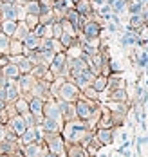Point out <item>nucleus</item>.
<instances>
[{"label": "nucleus", "instance_id": "obj_1", "mask_svg": "<svg viewBox=\"0 0 148 157\" xmlns=\"http://www.w3.org/2000/svg\"><path fill=\"white\" fill-rule=\"evenodd\" d=\"M89 126H87V121H82V119H72V121H63V126H62V136L65 143H82V139L87 136Z\"/></svg>", "mask_w": 148, "mask_h": 157}, {"label": "nucleus", "instance_id": "obj_2", "mask_svg": "<svg viewBox=\"0 0 148 157\" xmlns=\"http://www.w3.org/2000/svg\"><path fill=\"white\" fill-rule=\"evenodd\" d=\"M103 29H105V24H103V22H99V20H87V22L83 24V27H82L80 38L85 40V42H89L90 45L99 47Z\"/></svg>", "mask_w": 148, "mask_h": 157}, {"label": "nucleus", "instance_id": "obj_3", "mask_svg": "<svg viewBox=\"0 0 148 157\" xmlns=\"http://www.w3.org/2000/svg\"><path fill=\"white\" fill-rule=\"evenodd\" d=\"M74 107H76V117L82 121H89L92 116L99 114V101L87 99L83 94L74 101Z\"/></svg>", "mask_w": 148, "mask_h": 157}, {"label": "nucleus", "instance_id": "obj_4", "mask_svg": "<svg viewBox=\"0 0 148 157\" xmlns=\"http://www.w3.org/2000/svg\"><path fill=\"white\" fill-rule=\"evenodd\" d=\"M49 71L56 76V78H67L69 79V56H67L65 51L54 54V60L49 63Z\"/></svg>", "mask_w": 148, "mask_h": 157}, {"label": "nucleus", "instance_id": "obj_5", "mask_svg": "<svg viewBox=\"0 0 148 157\" xmlns=\"http://www.w3.org/2000/svg\"><path fill=\"white\" fill-rule=\"evenodd\" d=\"M44 144H45V148L49 150V152H54V154H60V155H65V146L67 143L63 139V136H62V132H58V134H44Z\"/></svg>", "mask_w": 148, "mask_h": 157}, {"label": "nucleus", "instance_id": "obj_6", "mask_svg": "<svg viewBox=\"0 0 148 157\" xmlns=\"http://www.w3.org/2000/svg\"><path fill=\"white\" fill-rule=\"evenodd\" d=\"M80 96H82V90L76 87V83H74L72 79H63V83H62L60 89H58L56 98H60V99H63V101H69V103H74Z\"/></svg>", "mask_w": 148, "mask_h": 157}, {"label": "nucleus", "instance_id": "obj_7", "mask_svg": "<svg viewBox=\"0 0 148 157\" xmlns=\"http://www.w3.org/2000/svg\"><path fill=\"white\" fill-rule=\"evenodd\" d=\"M0 18L2 20H24L25 18V9L24 6L17 4H2L0 7Z\"/></svg>", "mask_w": 148, "mask_h": 157}, {"label": "nucleus", "instance_id": "obj_8", "mask_svg": "<svg viewBox=\"0 0 148 157\" xmlns=\"http://www.w3.org/2000/svg\"><path fill=\"white\" fill-rule=\"evenodd\" d=\"M44 132L40 130V126H36V125H33V126H27L25 128V132L18 137V143L24 146V144H31V143H42L44 139Z\"/></svg>", "mask_w": 148, "mask_h": 157}, {"label": "nucleus", "instance_id": "obj_9", "mask_svg": "<svg viewBox=\"0 0 148 157\" xmlns=\"http://www.w3.org/2000/svg\"><path fill=\"white\" fill-rule=\"evenodd\" d=\"M116 134H117V128H96L94 130V136H96V139H98L103 146H108V144H112L116 139Z\"/></svg>", "mask_w": 148, "mask_h": 157}, {"label": "nucleus", "instance_id": "obj_10", "mask_svg": "<svg viewBox=\"0 0 148 157\" xmlns=\"http://www.w3.org/2000/svg\"><path fill=\"white\" fill-rule=\"evenodd\" d=\"M7 130L9 132H13V134H17L18 137L25 132V128H27V123H25V119H24V116L22 114H17L15 117H11V119H7Z\"/></svg>", "mask_w": 148, "mask_h": 157}, {"label": "nucleus", "instance_id": "obj_11", "mask_svg": "<svg viewBox=\"0 0 148 157\" xmlns=\"http://www.w3.org/2000/svg\"><path fill=\"white\" fill-rule=\"evenodd\" d=\"M89 69V63L83 60L82 56L78 58H69V79L76 78L78 74H82L83 71Z\"/></svg>", "mask_w": 148, "mask_h": 157}, {"label": "nucleus", "instance_id": "obj_12", "mask_svg": "<svg viewBox=\"0 0 148 157\" xmlns=\"http://www.w3.org/2000/svg\"><path fill=\"white\" fill-rule=\"evenodd\" d=\"M44 117H51V119L63 121L62 112H60V107H58V103H56L54 98H49V99L44 103Z\"/></svg>", "mask_w": 148, "mask_h": 157}, {"label": "nucleus", "instance_id": "obj_13", "mask_svg": "<svg viewBox=\"0 0 148 157\" xmlns=\"http://www.w3.org/2000/svg\"><path fill=\"white\" fill-rule=\"evenodd\" d=\"M63 18H67L70 24H72V27L76 29V33H78V36H80V33H82V27H83V24L87 22V16H83L80 15L74 7H70V9H67V13Z\"/></svg>", "mask_w": 148, "mask_h": 157}, {"label": "nucleus", "instance_id": "obj_14", "mask_svg": "<svg viewBox=\"0 0 148 157\" xmlns=\"http://www.w3.org/2000/svg\"><path fill=\"white\" fill-rule=\"evenodd\" d=\"M38 126H40V130H42L44 134H58V132H62L63 121L51 119V117H44V121H42Z\"/></svg>", "mask_w": 148, "mask_h": 157}, {"label": "nucleus", "instance_id": "obj_15", "mask_svg": "<svg viewBox=\"0 0 148 157\" xmlns=\"http://www.w3.org/2000/svg\"><path fill=\"white\" fill-rule=\"evenodd\" d=\"M34 83H36V78H34L33 74H20L17 79V85L22 94H31Z\"/></svg>", "mask_w": 148, "mask_h": 157}, {"label": "nucleus", "instance_id": "obj_16", "mask_svg": "<svg viewBox=\"0 0 148 157\" xmlns=\"http://www.w3.org/2000/svg\"><path fill=\"white\" fill-rule=\"evenodd\" d=\"M94 78H96V74H94L90 69H87V71H83L82 74H78L76 78H72V81L76 83V87H78L80 90H85L87 87L92 85V79Z\"/></svg>", "mask_w": 148, "mask_h": 157}, {"label": "nucleus", "instance_id": "obj_17", "mask_svg": "<svg viewBox=\"0 0 148 157\" xmlns=\"http://www.w3.org/2000/svg\"><path fill=\"white\" fill-rule=\"evenodd\" d=\"M99 119L96 128H114V119H112V112L107 109V105H99Z\"/></svg>", "mask_w": 148, "mask_h": 157}, {"label": "nucleus", "instance_id": "obj_18", "mask_svg": "<svg viewBox=\"0 0 148 157\" xmlns=\"http://www.w3.org/2000/svg\"><path fill=\"white\" fill-rule=\"evenodd\" d=\"M4 98H6V101L7 103H13V101H17L18 98L22 96V92H20V89H18L17 81L15 79H9V83L6 85V89H4Z\"/></svg>", "mask_w": 148, "mask_h": 157}, {"label": "nucleus", "instance_id": "obj_19", "mask_svg": "<svg viewBox=\"0 0 148 157\" xmlns=\"http://www.w3.org/2000/svg\"><path fill=\"white\" fill-rule=\"evenodd\" d=\"M65 157H90V154L87 152V148H83L78 143H67Z\"/></svg>", "mask_w": 148, "mask_h": 157}, {"label": "nucleus", "instance_id": "obj_20", "mask_svg": "<svg viewBox=\"0 0 148 157\" xmlns=\"http://www.w3.org/2000/svg\"><path fill=\"white\" fill-rule=\"evenodd\" d=\"M45 144L44 143H31V144H24L22 146V154L24 157H40L44 152Z\"/></svg>", "mask_w": 148, "mask_h": 157}, {"label": "nucleus", "instance_id": "obj_21", "mask_svg": "<svg viewBox=\"0 0 148 157\" xmlns=\"http://www.w3.org/2000/svg\"><path fill=\"white\" fill-rule=\"evenodd\" d=\"M74 9L83 16H89L92 11H96V6H94V2L92 0H80V2H76L74 4Z\"/></svg>", "mask_w": 148, "mask_h": 157}, {"label": "nucleus", "instance_id": "obj_22", "mask_svg": "<svg viewBox=\"0 0 148 157\" xmlns=\"http://www.w3.org/2000/svg\"><path fill=\"white\" fill-rule=\"evenodd\" d=\"M114 89H127V81L123 79L121 74H110L108 76L107 90H114Z\"/></svg>", "mask_w": 148, "mask_h": 157}, {"label": "nucleus", "instance_id": "obj_23", "mask_svg": "<svg viewBox=\"0 0 148 157\" xmlns=\"http://www.w3.org/2000/svg\"><path fill=\"white\" fill-rule=\"evenodd\" d=\"M2 74H4L7 79H15V81H17L18 76H20V69H18L17 63H11V62H9L6 67H2Z\"/></svg>", "mask_w": 148, "mask_h": 157}, {"label": "nucleus", "instance_id": "obj_24", "mask_svg": "<svg viewBox=\"0 0 148 157\" xmlns=\"http://www.w3.org/2000/svg\"><path fill=\"white\" fill-rule=\"evenodd\" d=\"M17 25H18L17 20H0V31L4 34H7L9 38H13V34L17 31Z\"/></svg>", "mask_w": 148, "mask_h": 157}, {"label": "nucleus", "instance_id": "obj_25", "mask_svg": "<svg viewBox=\"0 0 148 157\" xmlns=\"http://www.w3.org/2000/svg\"><path fill=\"white\" fill-rule=\"evenodd\" d=\"M40 40H42V38H38V36L31 31L25 38H24V42H22V44H24V49H27V51H34V49H38L40 47Z\"/></svg>", "mask_w": 148, "mask_h": 157}, {"label": "nucleus", "instance_id": "obj_26", "mask_svg": "<svg viewBox=\"0 0 148 157\" xmlns=\"http://www.w3.org/2000/svg\"><path fill=\"white\" fill-rule=\"evenodd\" d=\"M143 25H145V18H143V15L139 13V15H130V18H128V24H127V27H125V29H134V31H139Z\"/></svg>", "mask_w": 148, "mask_h": 157}, {"label": "nucleus", "instance_id": "obj_27", "mask_svg": "<svg viewBox=\"0 0 148 157\" xmlns=\"http://www.w3.org/2000/svg\"><path fill=\"white\" fill-rule=\"evenodd\" d=\"M107 83H108V78H107V76H103V74H98L96 78L92 79V85H90V87L101 94V92H105V90H107Z\"/></svg>", "mask_w": 148, "mask_h": 157}, {"label": "nucleus", "instance_id": "obj_28", "mask_svg": "<svg viewBox=\"0 0 148 157\" xmlns=\"http://www.w3.org/2000/svg\"><path fill=\"white\" fill-rule=\"evenodd\" d=\"M29 33H31V29L27 27V24H25L24 20H18L17 31H15V34H13V38H17V40H20V42H24V38H25Z\"/></svg>", "mask_w": 148, "mask_h": 157}, {"label": "nucleus", "instance_id": "obj_29", "mask_svg": "<svg viewBox=\"0 0 148 157\" xmlns=\"http://www.w3.org/2000/svg\"><path fill=\"white\" fill-rule=\"evenodd\" d=\"M24 9H25V15H40V11H42V4L38 2V0H27L25 2V6H24Z\"/></svg>", "mask_w": 148, "mask_h": 157}, {"label": "nucleus", "instance_id": "obj_30", "mask_svg": "<svg viewBox=\"0 0 148 157\" xmlns=\"http://www.w3.org/2000/svg\"><path fill=\"white\" fill-rule=\"evenodd\" d=\"M13 105H15V109H17L18 114H27L29 112V99L25 98V96H20L17 101H13Z\"/></svg>", "mask_w": 148, "mask_h": 157}, {"label": "nucleus", "instance_id": "obj_31", "mask_svg": "<svg viewBox=\"0 0 148 157\" xmlns=\"http://www.w3.org/2000/svg\"><path fill=\"white\" fill-rule=\"evenodd\" d=\"M49 71V65L45 62H40V63H36L33 67V71H31V74H33L36 79H42L44 76H45V72Z\"/></svg>", "mask_w": 148, "mask_h": 157}, {"label": "nucleus", "instance_id": "obj_32", "mask_svg": "<svg viewBox=\"0 0 148 157\" xmlns=\"http://www.w3.org/2000/svg\"><path fill=\"white\" fill-rule=\"evenodd\" d=\"M78 38H80V36H72V34H69V33H62V36H60L58 40H60V44H62L63 51H67L72 44H76V42H78Z\"/></svg>", "mask_w": 148, "mask_h": 157}, {"label": "nucleus", "instance_id": "obj_33", "mask_svg": "<svg viewBox=\"0 0 148 157\" xmlns=\"http://www.w3.org/2000/svg\"><path fill=\"white\" fill-rule=\"evenodd\" d=\"M112 7V13L114 15H125L127 13V7H128V2L127 0H114V4L110 6Z\"/></svg>", "mask_w": 148, "mask_h": 157}, {"label": "nucleus", "instance_id": "obj_34", "mask_svg": "<svg viewBox=\"0 0 148 157\" xmlns=\"http://www.w3.org/2000/svg\"><path fill=\"white\" fill-rule=\"evenodd\" d=\"M34 63L27 58V56H24L22 58V62L18 63V69H20V74H31V71H33Z\"/></svg>", "mask_w": 148, "mask_h": 157}, {"label": "nucleus", "instance_id": "obj_35", "mask_svg": "<svg viewBox=\"0 0 148 157\" xmlns=\"http://www.w3.org/2000/svg\"><path fill=\"white\" fill-rule=\"evenodd\" d=\"M24 52V44L17 40V38H11V42H9V56H13V54H22Z\"/></svg>", "mask_w": 148, "mask_h": 157}, {"label": "nucleus", "instance_id": "obj_36", "mask_svg": "<svg viewBox=\"0 0 148 157\" xmlns=\"http://www.w3.org/2000/svg\"><path fill=\"white\" fill-rule=\"evenodd\" d=\"M143 9H145L143 2H139V0H134V2H128L127 13H128V15H139V13H143Z\"/></svg>", "mask_w": 148, "mask_h": 157}, {"label": "nucleus", "instance_id": "obj_37", "mask_svg": "<svg viewBox=\"0 0 148 157\" xmlns=\"http://www.w3.org/2000/svg\"><path fill=\"white\" fill-rule=\"evenodd\" d=\"M9 42L11 38L0 31V54H9Z\"/></svg>", "mask_w": 148, "mask_h": 157}, {"label": "nucleus", "instance_id": "obj_38", "mask_svg": "<svg viewBox=\"0 0 148 157\" xmlns=\"http://www.w3.org/2000/svg\"><path fill=\"white\" fill-rule=\"evenodd\" d=\"M67 56L69 58H78V56H82V45H80V38H78V42L76 44H72L70 47L65 51Z\"/></svg>", "mask_w": 148, "mask_h": 157}, {"label": "nucleus", "instance_id": "obj_39", "mask_svg": "<svg viewBox=\"0 0 148 157\" xmlns=\"http://www.w3.org/2000/svg\"><path fill=\"white\" fill-rule=\"evenodd\" d=\"M82 94L87 98V99H92V101H99L101 99V94H99L98 90H94L92 87H87L85 90H82Z\"/></svg>", "mask_w": 148, "mask_h": 157}, {"label": "nucleus", "instance_id": "obj_40", "mask_svg": "<svg viewBox=\"0 0 148 157\" xmlns=\"http://www.w3.org/2000/svg\"><path fill=\"white\" fill-rule=\"evenodd\" d=\"M51 27H52V38H60L62 36V33H63V27H62V22L60 20H54L52 24H51Z\"/></svg>", "mask_w": 148, "mask_h": 157}, {"label": "nucleus", "instance_id": "obj_41", "mask_svg": "<svg viewBox=\"0 0 148 157\" xmlns=\"http://www.w3.org/2000/svg\"><path fill=\"white\" fill-rule=\"evenodd\" d=\"M24 22H25V24H27V27H29V29L33 31L34 27H36V25L40 24V18H38L36 15H25V18H24Z\"/></svg>", "mask_w": 148, "mask_h": 157}, {"label": "nucleus", "instance_id": "obj_42", "mask_svg": "<svg viewBox=\"0 0 148 157\" xmlns=\"http://www.w3.org/2000/svg\"><path fill=\"white\" fill-rule=\"evenodd\" d=\"M108 67H110V74H123V65L116 60H108Z\"/></svg>", "mask_w": 148, "mask_h": 157}, {"label": "nucleus", "instance_id": "obj_43", "mask_svg": "<svg viewBox=\"0 0 148 157\" xmlns=\"http://www.w3.org/2000/svg\"><path fill=\"white\" fill-rule=\"evenodd\" d=\"M60 22H62V27H63V33H69V34H72V36H78V33L76 29L72 27V24L67 20V18H60Z\"/></svg>", "mask_w": 148, "mask_h": 157}, {"label": "nucleus", "instance_id": "obj_44", "mask_svg": "<svg viewBox=\"0 0 148 157\" xmlns=\"http://www.w3.org/2000/svg\"><path fill=\"white\" fill-rule=\"evenodd\" d=\"M38 51H40V49H38ZM40 54H42V62H45L49 65V63L54 60V54H56V52H54V51H40Z\"/></svg>", "mask_w": 148, "mask_h": 157}, {"label": "nucleus", "instance_id": "obj_45", "mask_svg": "<svg viewBox=\"0 0 148 157\" xmlns=\"http://www.w3.org/2000/svg\"><path fill=\"white\" fill-rule=\"evenodd\" d=\"M33 33L38 36V38H44V36H45V24H38V25L33 29Z\"/></svg>", "mask_w": 148, "mask_h": 157}, {"label": "nucleus", "instance_id": "obj_46", "mask_svg": "<svg viewBox=\"0 0 148 157\" xmlns=\"http://www.w3.org/2000/svg\"><path fill=\"white\" fill-rule=\"evenodd\" d=\"M6 112H7V117H9V119H11V117H15V116L18 114L13 103H7V105H6Z\"/></svg>", "mask_w": 148, "mask_h": 157}, {"label": "nucleus", "instance_id": "obj_47", "mask_svg": "<svg viewBox=\"0 0 148 157\" xmlns=\"http://www.w3.org/2000/svg\"><path fill=\"white\" fill-rule=\"evenodd\" d=\"M24 119H25V123H27V126H33V125H36V119H34V116L31 114V112L24 114Z\"/></svg>", "mask_w": 148, "mask_h": 157}, {"label": "nucleus", "instance_id": "obj_48", "mask_svg": "<svg viewBox=\"0 0 148 157\" xmlns=\"http://www.w3.org/2000/svg\"><path fill=\"white\" fill-rule=\"evenodd\" d=\"M9 62H11L9 54H0V69H2V67H6Z\"/></svg>", "mask_w": 148, "mask_h": 157}, {"label": "nucleus", "instance_id": "obj_49", "mask_svg": "<svg viewBox=\"0 0 148 157\" xmlns=\"http://www.w3.org/2000/svg\"><path fill=\"white\" fill-rule=\"evenodd\" d=\"M40 157H65V155H60V154H54V152H49L47 148H44V152H42V155Z\"/></svg>", "mask_w": 148, "mask_h": 157}, {"label": "nucleus", "instance_id": "obj_50", "mask_svg": "<svg viewBox=\"0 0 148 157\" xmlns=\"http://www.w3.org/2000/svg\"><path fill=\"white\" fill-rule=\"evenodd\" d=\"M6 134H7V126H6V125H0V143L6 139Z\"/></svg>", "mask_w": 148, "mask_h": 157}, {"label": "nucleus", "instance_id": "obj_51", "mask_svg": "<svg viewBox=\"0 0 148 157\" xmlns=\"http://www.w3.org/2000/svg\"><path fill=\"white\" fill-rule=\"evenodd\" d=\"M40 4H44V6H51L52 7V4H54V0H38Z\"/></svg>", "mask_w": 148, "mask_h": 157}, {"label": "nucleus", "instance_id": "obj_52", "mask_svg": "<svg viewBox=\"0 0 148 157\" xmlns=\"http://www.w3.org/2000/svg\"><path fill=\"white\" fill-rule=\"evenodd\" d=\"M2 2H4V4H17L18 0H2Z\"/></svg>", "mask_w": 148, "mask_h": 157}, {"label": "nucleus", "instance_id": "obj_53", "mask_svg": "<svg viewBox=\"0 0 148 157\" xmlns=\"http://www.w3.org/2000/svg\"><path fill=\"white\" fill-rule=\"evenodd\" d=\"M99 157H108L107 154H99Z\"/></svg>", "mask_w": 148, "mask_h": 157}, {"label": "nucleus", "instance_id": "obj_54", "mask_svg": "<svg viewBox=\"0 0 148 157\" xmlns=\"http://www.w3.org/2000/svg\"><path fill=\"white\" fill-rule=\"evenodd\" d=\"M0 157H9L7 154H0Z\"/></svg>", "mask_w": 148, "mask_h": 157}, {"label": "nucleus", "instance_id": "obj_55", "mask_svg": "<svg viewBox=\"0 0 148 157\" xmlns=\"http://www.w3.org/2000/svg\"><path fill=\"white\" fill-rule=\"evenodd\" d=\"M2 4H4V2H2V0H0V7H2Z\"/></svg>", "mask_w": 148, "mask_h": 157}, {"label": "nucleus", "instance_id": "obj_56", "mask_svg": "<svg viewBox=\"0 0 148 157\" xmlns=\"http://www.w3.org/2000/svg\"><path fill=\"white\" fill-rule=\"evenodd\" d=\"M72 2H74V4H76V2H80V0H72Z\"/></svg>", "mask_w": 148, "mask_h": 157}, {"label": "nucleus", "instance_id": "obj_57", "mask_svg": "<svg viewBox=\"0 0 148 157\" xmlns=\"http://www.w3.org/2000/svg\"><path fill=\"white\" fill-rule=\"evenodd\" d=\"M0 125H4V123H2V119H0Z\"/></svg>", "mask_w": 148, "mask_h": 157}, {"label": "nucleus", "instance_id": "obj_58", "mask_svg": "<svg viewBox=\"0 0 148 157\" xmlns=\"http://www.w3.org/2000/svg\"><path fill=\"white\" fill-rule=\"evenodd\" d=\"M127 2H134V0H127Z\"/></svg>", "mask_w": 148, "mask_h": 157}, {"label": "nucleus", "instance_id": "obj_59", "mask_svg": "<svg viewBox=\"0 0 148 157\" xmlns=\"http://www.w3.org/2000/svg\"><path fill=\"white\" fill-rule=\"evenodd\" d=\"M0 20H2V18H0Z\"/></svg>", "mask_w": 148, "mask_h": 157}]
</instances>
